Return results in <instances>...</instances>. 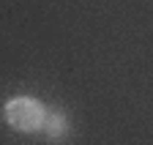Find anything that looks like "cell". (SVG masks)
<instances>
[{"mask_svg": "<svg viewBox=\"0 0 153 145\" xmlns=\"http://www.w3.org/2000/svg\"><path fill=\"white\" fill-rule=\"evenodd\" d=\"M3 118L11 129L16 132H38L44 126V118H47V107L38 101V99H30V96H16L11 99L6 107H3Z\"/></svg>", "mask_w": 153, "mask_h": 145, "instance_id": "obj_1", "label": "cell"}, {"mask_svg": "<svg viewBox=\"0 0 153 145\" xmlns=\"http://www.w3.org/2000/svg\"><path fill=\"white\" fill-rule=\"evenodd\" d=\"M41 129L52 137V140H57V137H63L66 132H68V118L60 112V110H47V118H44V126Z\"/></svg>", "mask_w": 153, "mask_h": 145, "instance_id": "obj_2", "label": "cell"}]
</instances>
